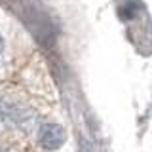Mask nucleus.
I'll list each match as a JSON object with an SVG mask.
<instances>
[{"label": "nucleus", "instance_id": "1", "mask_svg": "<svg viewBox=\"0 0 152 152\" xmlns=\"http://www.w3.org/2000/svg\"><path fill=\"white\" fill-rule=\"evenodd\" d=\"M66 139L65 129L59 126V124L48 122L42 124L40 129H38V142L44 150H57L63 146V142Z\"/></svg>", "mask_w": 152, "mask_h": 152}, {"label": "nucleus", "instance_id": "3", "mask_svg": "<svg viewBox=\"0 0 152 152\" xmlns=\"http://www.w3.org/2000/svg\"><path fill=\"white\" fill-rule=\"evenodd\" d=\"M8 152H12V150H8Z\"/></svg>", "mask_w": 152, "mask_h": 152}, {"label": "nucleus", "instance_id": "2", "mask_svg": "<svg viewBox=\"0 0 152 152\" xmlns=\"http://www.w3.org/2000/svg\"><path fill=\"white\" fill-rule=\"evenodd\" d=\"M2 50H4V40H2V36H0V53H2Z\"/></svg>", "mask_w": 152, "mask_h": 152}]
</instances>
